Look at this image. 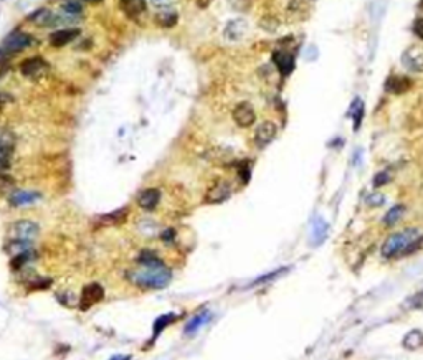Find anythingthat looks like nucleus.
<instances>
[{
  "label": "nucleus",
  "mask_w": 423,
  "mask_h": 360,
  "mask_svg": "<svg viewBox=\"0 0 423 360\" xmlns=\"http://www.w3.org/2000/svg\"><path fill=\"white\" fill-rule=\"evenodd\" d=\"M161 236H162L164 243H172V241L175 240V230H174V228H167Z\"/></svg>",
  "instance_id": "35"
},
{
  "label": "nucleus",
  "mask_w": 423,
  "mask_h": 360,
  "mask_svg": "<svg viewBox=\"0 0 423 360\" xmlns=\"http://www.w3.org/2000/svg\"><path fill=\"white\" fill-rule=\"evenodd\" d=\"M40 195L38 192H31V190H15V192L10 194L8 197V203L15 208H20V207H28V205H33L40 200Z\"/></svg>",
  "instance_id": "12"
},
{
  "label": "nucleus",
  "mask_w": 423,
  "mask_h": 360,
  "mask_svg": "<svg viewBox=\"0 0 423 360\" xmlns=\"http://www.w3.org/2000/svg\"><path fill=\"white\" fill-rule=\"evenodd\" d=\"M31 43H33V38H31L28 33H24V31H13V33H10L5 38V42H3L2 47L15 55L17 52H20V50H25L27 47H30Z\"/></svg>",
  "instance_id": "10"
},
{
  "label": "nucleus",
  "mask_w": 423,
  "mask_h": 360,
  "mask_svg": "<svg viewBox=\"0 0 423 360\" xmlns=\"http://www.w3.org/2000/svg\"><path fill=\"white\" fill-rule=\"evenodd\" d=\"M85 2H91V3H96V2H101V0H85Z\"/></svg>",
  "instance_id": "40"
},
{
  "label": "nucleus",
  "mask_w": 423,
  "mask_h": 360,
  "mask_svg": "<svg viewBox=\"0 0 423 360\" xmlns=\"http://www.w3.org/2000/svg\"><path fill=\"white\" fill-rule=\"evenodd\" d=\"M208 316H210V314H208L207 311H203L202 314H198V316L192 317V321H190L189 324L185 326V334L189 335V334H194V332H197L198 327L202 326V324H205L208 319H210Z\"/></svg>",
  "instance_id": "24"
},
{
  "label": "nucleus",
  "mask_w": 423,
  "mask_h": 360,
  "mask_svg": "<svg viewBox=\"0 0 423 360\" xmlns=\"http://www.w3.org/2000/svg\"><path fill=\"white\" fill-rule=\"evenodd\" d=\"M8 167H10V157H3V156H0V172L7 170Z\"/></svg>",
  "instance_id": "38"
},
{
  "label": "nucleus",
  "mask_w": 423,
  "mask_h": 360,
  "mask_svg": "<svg viewBox=\"0 0 423 360\" xmlns=\"http://www.w3.org/2000/svg\"><path fill=\"white\" fill-rule=\"evenodd\" d=\"M13 144L15 138L10 131H0V156L10 157L13 152Z\"/></svg>",
  "instance_id": "19"
},
{
  "label": "nucleus",
  "mask_w": 423,
  "mask_h": 360,
  "mask_svg": "<svg viewBox=\"0 0 423 360\" xmlns=\"http://www.w3.org/2000/svg\"><path fill=\"white\" fill-rule=\"evenodd\" d=\"M12 99H13V98H12L8 93H3V91H0V111H2L3 106H7V104L10 103Z\"/></svg>",
  "instance_id": "37"
},
{
  "label": "nucleus",
  "mask_w": 423,
  "mask_h": 360,
  "mask_svg": "<svg viewBox=\"0 0 423 360\" xmlns=\"http://www.w3.org/2000/svg\"><path fill=\"white\" fill-rule=\"evenodd\" d=\"M159 202H161V192L157 189H145L138 197V205L144 210H154Z\"/></svg>",
  "instance_id": "15"
},
{
  "label": "nucleus",
  "mask_w": 423,
  "mask_h": 360,
  "mask_svg": "<svg viewBox=\"0 0 423 360\" xmlns=\"http://www.w3.org/2000/svg\"><path fill=\"white\" fill-rule=\"evenodd\" d=\"M113 360H129V357H121V359H113Z\"/></svg>",
  "instance_id": "41"
},
{
  "label": "nucleus",
  "mask_w": 423,
  "mask_h": 360,
  "mask_svg": "<svg viewBox=\"0 0 423 360\" xmlns=\"http://www.w3.org/2000/svg\"><path fill=\"white\" fill-rule=\"evenodd\" d=\"M174 319H175L174 314H166V316L157 317V321L154 322V334H156V335L161 334V332L166 329L167 326H170L172 322H174Z\"/></svg>",
  "instance_id": "26"
},
{
  "label": "nucleus",
  "mask_w": 423,
  "mask_h": 360,
  "mask_svg": "<svg viewBox=\"0 0 423 360\" xmlns=\"http://www.w3.org/2000/svg\"><path fill=\"white\" fill-rule=\"evenodd\" d=\"M402 65L408 71L413 73L423 71V45L413 43L410 47H407L402 55Z\"/></svg>",
  "instance_id": "4"
},
{
  "label": "nucleus",
  "mask_w": 423,
  "mask_h": 360,
  "mask_svg": "<svg viewBox=\"0 0 423 360\" xmlns=\"http://www.w3.org/2000/svg\"><path fill=\"white\" fill-rule=\"evenodd\" d=\"M212 0H197V5L200 7V8H205V7H208V3H210Z\"/></svg>",
  "instance_id": "39"
},
{
  "label": "nucleus",
  "mask_w": 423,
  "mask_h": 360,
  "mask_svg": "<svg viewBox=\"0 0 423 360\" xmlns=\"http://www.w3.org/2000/svg\"><path fill=\"white\" fill-rule=\"evenodd\" d=\"M127 212H129L127 208H121V210H116V212H113V213H106V215L99 217V222H101L104 226L121 225V223L126 220Z\"/></svg>",
  "instance_id": "21"
},
{
  "label": "nucleus",
  "mask_w": 423,
  "mask_h": 360,
  "mask_svg": "<svg viewBox=\"0 0 423 360\" xmlns=\"http://www.w3.org/2000/svg\"><path fill=\"white\" fill-rule=\"evenodd\" d=\"M382 203H384V195L372 194L367 197V205H370V207H380Z\"/></svg>",
  "instance_id": "33"
},
{
  "label": "nucleus",
  "mask_w": 423,
  "mask_h": 360,
  "mask_svg": "<svg viewBox=\"0 0 423 360\" xmlns=\"http://www.w3.org/2000/svg\"><path fill=\"white\" fill-rule=\"evenodd\" d=\"M20 71L25 78L36 80L42 78L45 73L48 71V63H45L42 58H28L20 65Z\"/></svg>",
  "instance_id": "8"
},
{
  "label": "nucleus",
  "mask_w": 423,
  "mask_h": 360,
  "mask_svg": "<svg viewBox=\"0 0 423 360\" xmlns=\"http://www.w3.org/2000/svg\"><path fill=\"white\" fill-rule=\"evenodd\" d=\"M103 298H104V289L98 284V282H91V284L85 286L83 293H81L80 309L81 311H86V309L93 307L94 304H98Z\"/></svg>",
  "instance_id": "6"
},
{
  "label": "nucleus",
  "mask_w": 423,
  "mask_h": 360,
  "mask_svg": "<svg viewBox=\"0 0 423 360\" xmlns=\"http://www.w3.org/2000/svg\"><path fill=\"white\" fill-rule=\"evenodd\" d=\"M413 33L420 40H423V18H418V20L413 22Z\"/></svg>",
  "instance_id": "34"
},
{
  "label": "nucleus",
  "mask_w": 423,
  "mask_h": 360,
  "mask_svg": "<svg viewBox=\"0 0 423 360\" xmlns=\"http://www.w3.org/2000/svg\"><path fill=\"white\" fill-rule=\"evenodd\" d=\"M403 213H405V205H395V207H392L384 215V225L387 226V228H392V226H395L400 222Z\"/></svg>",
  "instance_id": "20"
},
{
  "label": "nucleus",
  "mask_w": 423,
  "mask_h": 360,
  "mask_svg": "<svg viewBox=\"0 0 423 360\" xmlns=\"http://www.w3.org/2000/svg\"><path fill=\"white\" fill-rule=\"evenodd\" d=\"M78 35H80L78 28H61L50 35V43H52L53 47H65V45L73 42Z\"/></svg>",
  "instance_id": "16"
},
{
  "label": "nucleus",
  "mask_w": 423,
  "mask_h": 360,
  "mask_svg": "<svg viewBox=\"0 0 423 360\" xmlns=\"http://www.w3.org/2000/svg\"><path fill=\"white\" fill-rule=\"evenodd\" d=\"M121 8L131 17L139 15L145 10V0H121Z\"/></svg>",
  "instance_id": "22"
},
{
  "label": "nucleus",
  "mask_w": 423,
  "mask_h": 360,
  "mask_svg": "<svg viewBox=\"0 0 423 360\" xmlns=\"http://www.w3.org/2000/svg\"><path fill=\"white\" fill-rule=\"evenodd\" d=\"M248 31V24L243 20V18H235V20H230L228 24H226L225 30H224V36L225 40H228V42H240V40H243V36L247 35Z\"/></svg>",
  "instance_id": "11"
},
{
  "label": "nucleus",
  "mask_w": 423,
  "mask_h": 360,
  "mask_svg": "<svg viewBox=\"0 0 423 360\" xmlns=\"http://www.w3.org/2000/svg\"><path fill=\"white\" fill-rule=\"evenodd\" d=\"M231 184L226 180H218L213 185H210V189L207 190L205 194V202L210 205L215 203H222L225 200H228L231 197Z\"/></svg>",
  "instance_id": "5"
},
{
  "label": "nucleus",
  "mask_w": 423,
  "mask_h": 360,
  "mask_svg": "<svg viewBox=\"0 0 423 360\" xmlns=\"http://www.w3.org/2000/svg\"><path fill=\"white\" fill-rule=\"evenodd\" d=\"M228 3L231 5V8L236 12H247L250 5H252V2L250 0H228Z\"/></svg>",
  "instance_id": "30"
},
{
  "label": "nucleus",
  "mask_w": 423,
  "mask_h": 360,
  "mask_svg": "<svg viewBox=\"0 0 423 360\" xmlns=\"http://www.w3.org/2000/svg\"><path fill=\"white\" fill-rule=\"evenodd\" d=\"M403 347H405L407 350H417L420 349L423 345V332L418 331V329H413L410 331L408 334H405V337H403Z\"/></svg>",
  "instance_id": "18"
},
{
  "label": "nucleus",
  "mask_w": 423,
  "mask_h": 360,
  "mask_svg": "<svg viewBox=\"0 0 423 360\" xmlns=\"http://www.w3.org/2000/svg\"><path fill=\"white\" fill-rule=\"evenodd\" d=\"M12 185H13V182L10 177L0 174V195H3L8 189H12Z\"/></svg>",
  "instance_id": "32"
},
{
  "label": "nucleus",
  "mask_w": 423,
  "mask_h": 360,
  "mask_svg": "<svg viewBox=\"0 0 423 360\" xmlns=\"http://www.w3.org/2000/svg\"><path fill=\"white\" fill-rule=\"evenodd\" d=\"M423 243V235L417 228H407L398 233L390 235L382 245V256L392 259L402 258L410 253H415Z\"/></svg>",
  "instance_id": "2"
},
{
  "label": "nucleus",
  "mask_w": 423,
  "mask_h": 360,
  "mask_svg": "<svg viewBox=\"0 0 423 360\" xmlns=\"http://www.w3.org/2000/svg\"><path fill=\"white\" fill-rule=\"evenodd\" d=\"M260 27L265 31H270V33H275L276 30L280 28V22L276 20L275 17H271V15H266V17H263L261 20H260Z\"/></svg>",
  "instance_id": "27"
},
{
  "label": "nucleus",
  "mask_w": 423,
  "mask_h": 360,
  "mask_svg": "<svg viewBox=\"0 0 423 360\" xmlns=\"http://www.w3.org/2000/svg\"><path fill=\"white\" fill-rule=\"evenodd\" d=\"M233 121L240 127H250L252 124H254V121H256V112H254L252 104L247 101L236 104L233 109Z\"/></svg>",
  "instance_id": "9"
},
{
  "label": "nucleus",
  "mask_w": 423,
  "mask_h": 360,
  "mask_svg": "<svg viewBox=\"0 0 423 360\" xmlns=\"http://www.w3.org/2000/svg\"><path fill=\"white\" fill-rule=\"evenodd\" d=\"M63 10L68 13H73V15H80L83 7H81V3L76 2V0H70V2H66L65 5H63Z\"/></svg>",
  "instance_id": "29"
},
{
  "label": "nucleus",
  "mask_w": 423,
  "mask_h": 360,
  "mask_svg": "<svg viewBox=\"0 0 423 360\" xmlns=\"http://www.w3.org/2000/svg\"><path fill=\"white\" fill-rule=\"evenodd\" d=\"M40 226L30 220H18L12 223L7 231L8 241H33L38 238Z\"/></svg>",
  "instance_id": "3"
},
{
  "label": "nucleus",
  "mask_w": 423,
  "mask_h": 360,
  "mask_svg": "<svg viewBox=\"0 0 423 360\" xmlns=\"http://www.w3.org/2000/svg\"><path fill=\"white\" fill-rule=\"evenodd\" d=\"M31 241H8L7 245V251L13 256H18V254H24L31 251Z\"/></svg>",
  "instance_id": "23"
},
{
  "label": "nucleus",
  "mask_w": 423,
  "mask_h": 360,
  "mask_svg": "<svg viewBox=\"0 0 423 360\" xmlns=\"http://www.w3.org/2000/svg\"><path fill=\"white\" fill-rule=\"evenodd\" d=\"M276 132H278V127H276V124L273 121L261 122V124L256 127V131H254V144H256V147L265 149L266 145L276 138Z\"/></svg>",
  "instance_id": "7"
},
{
  "label": "nucleus",
  "mask_w": 423,
  "mask_h": 360,
  "mask_svg": "<svg viewBox=\"0 0 423 360\" xmlns=\"http://www.w3.org/2000/svg\"><path fill=\"white\" fill-rule=\"evenodd\" d=\"M149 2H151L152 5L157 7V8H167V7L174 5L175 0H149Z\"/></svg>",
  "instance_id": "36"
},
{
  "label": "nucleus",
  "mask_w": 423,
  "mask_h": 360,
  "mask_svg": "<svg viewBox=\"0 0 423 360\" xmlns=\"http://www.w3.org/2000/svg\"><path fill=\"white\" fill-rule=\"evenodd\" d=\"M412 88V80L407 76H390L385 81V89L390 94H405L408 89Z\"/></svg>",
  "instance_id": "13"
},
{
  "label": "nucleus",
  "mask_w": 423,
  "mask_h": 360,
  "mask_svg": "<svg viewBox=\"0 0 423 360\" xmlns=\"http://www.w3.org/2000/svg\"><path fill=\"white\" fill-rule=\"evenodd\" d=\"M273 61H275V65L278 66V70L283 76H288L294 70V58L288 52H281V50L273 52Z\"/></svg>",
  "instance_id": "14"
},
{
  "label": "nucleus",
  "mask_w": 423,
  "mask_h": 360,
  "mask_svg": "<svg viewBox=\"0 0 423 360\" xmlns=\"http://www.w3.org/2000/svg\"><path fill=\"white\" fill-rule=\"evenodd\" d=\"M309 2L311 0H289L288 3V10L289 12H304L309 7Z\"/></svg>",
  "instance_id": "28"
},
{
  "label": "nucleus",
  "mask_w": 423,
  "mask_h": 360,
  "mask_svg": "<svg viewBox=\"0 0 423 360\" xmlns=\"http://www.w3.org/2000/svg\"><path fill=\"white\" fill-rule=\"evenodd\" d=\"M390 182V175L389 172H379L375 177H374V187L375 189H379V187H384L387 185Z\"/></svg>",
  "instance_id": "31"
},
{
  "label": "nucleus",
  "mask_w": 423,
  "mask_h": 360,
  "mask_svg": "<svg viewBox=\"0 0 423 360\" xmlns=\"http://www.w3.org/2000/svg\"><path fill=\"white\" fill-rule=\"evenodd\" d=\"M53 15L55 13H52L48 10V8H40V10L33 12L31 15L28 17L30 22H33L35 25L38 27H52V22H53Z\"/></svg>",
  "instance_id": "17"
},
{
  "label": "nucleus",
  "mask_w": 423,
  "mask_h": 360,
  "mask_svg": "<svg viewBox=\"0 0 423 360\" xmlns=\"http://www.w3.org/2000/svg\"><path fill=\"white\" fill-rule=\"evenodd\" d=\"M156 22L164 28H172L177 24V13L175 12H161L157 13Z\"/></svg>",
  "instance_id": "25"
},
{
  "label": "nucleus",
  "mask_w": 423,
  "mask_h": 360,
  "mask_svg": "<svg viewBox=\"0 0 423 360\" xmlns=\"http://www.w3.org/2000/svg\"><path fill=\"white\" fill-rule=\"evenodd\" d=\"M126 277L141 289H164L170 284L172 273L152 249H142L138 266L127 271Z\"/></svg>",
  "instance_id": "1"
}]
</instances>
